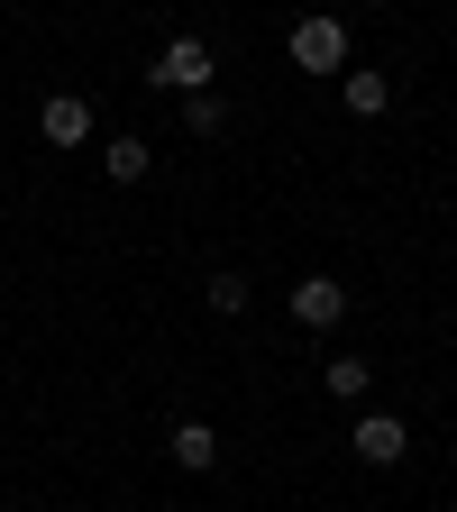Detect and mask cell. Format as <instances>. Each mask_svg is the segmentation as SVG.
Returning <instances> with one entry per match:
<instances>
[{
  "mask_svg": "<svg viewBox=\"0 0 457 512\" xmlns=\"http://www.w3.org/2000/svg\"><path fill=\"white\" fill-rule=\"evenodd\" d=\"M339 311H348V284H330V275H302L293 284V320H302V330H330Z\"/></svg>",
  "mask_w": 457,
  "mask_h": 512,
  "instance_id": "obj_5",
  "label": "cell"
},
{
  "mask_svg": "<svg viewBox=\"0 0 457 512\" xmlns=\"http://www.w3.org/2000/svg\"><path fill=\"white\" fill-rule=\"evenodd\" d=\"M348 448H357V458H366V467H394V458H403V448H412V430H403L394 412H366V421L348 430Z\"/></svg>",
  "mask_w": 457,
  "mask_h": 512,
  "instance_id": "obj_3",
  "label": "cell"
},
{
  "mask_svg": "<svg viewBox=\"0 0 457 512\" xmlns=\"http://www.w3.org/2000/svg\"><path fill=\"white\" fill-rule=\"evenodd\" d=\"M156 83H165V92H183V101H192V92H211V83H220V55H211V46H202V37H174V46H165V55H156Z\"/></svg>",
  "mask_w": 457,
  "mask_h": 512,
  "instance_id": "obj_1",
  "label": "cell"
},
{
  "mask_svg": "<svg viewBox=\"0 0 457 512\" xmlns=\"http://www.w3.org/2000/svg\"><path fill=\"white\" fill-rule=\"evenodd\" d=\"M293 64L302 74H339L348 64V28L339 19H293Z\"/></svg>",
  "mask_w": 457,
  "mask_h": 512,
  "instance_id": "obj_2",
  "label": "cell"
},
{
  "mask_svg": "<svg viewBox=\"0 0 457 512\" xmlns=\"http://www.w3.org/2000/svg\"><path fill=\"white\" fill-rule=\"evenodd\" d=\"M165 448H174V467H192V476H211V467H220V430H211V421H174Z\"/></svg>",
  "mask_w": 457,
  "mask_h": 512,
  "instance_id": "obj_6",
  "label": "cell"
},
{
  "mask_svg": "<svg viewBox=\"0 0 457 512\" xmlns=\"http://www.w3.org/2000/svg\"><path fill=\"white\" fill-rule=\"evenodd\" d=\"M211 311H220V320L247 311V275H211Z\"/></svg>",
  "mask_w": 457,
  "mask_h": 512,
  "instance_id": "obj_11",
  "label": "cell"
},
{
  "mask_svg": "<svg viewBox=\"0 0 457 512\" xmlns=\"http://www.w3.org/2000/svg\"><path fill=\"white\" fill-rule=\"evenodd\" d=\"M37 128H46V147H83V138H92V101H83V92H55V101L37 110Z\"/></svg>",
  "mask_w": 457,
  "mask_h": 512,
  "instance_id": "obj_4",
  "label": "cell"
},
{
  "mask_svg": "<svg viewBox=\"0 0 457 512\" xmlns=\"http://www.w3.org/2000/svg\"><path fill=\"white\" fill-rule=\"evenodd\" d=\"M183 128H192V138H220V92H192L183 101Z\"/></svg>",
  "mask_w": 457,
  "mask_h": 512,
  "instance_id": "obj_10",
  "label": "cell"
},
{
  "mask_svg": "<svg viewBox=\"0 0 457 512\" xmlns=\"http://www.w3.org/2000/svg\"><path fill=\"white\" fill-rule=\"evenodd\" d=\"M339 101H348L357 119H375L384 101H394V83H384V74H339Z\"/></svg>",
  "mask_w": 457,
  "mask_h": 512,
  "instance_id": "obj_8",
  "label": "cell"
},
{
  "mask_svg": "<svg viewBox=\"0 0 457 512\" xmlns=\"http://www.w3.org/2000/svg\"><path fill=\"white\" fill-rule=\"evenodd\" d=\"M101 174L110 183H147V138H110L101 147Z\"/></svg>",
  "mask_w": 457,
  "mask_h": 512,
  "instance_id": "obj_7",
  "label": "cell"
},
{
  "mask_svg": "<svg viewBox=\"0 0 457 512\" xmlns=\"http://www.w3.org/2000/svg\"><path fill=\"white\" fill-rule=\"evenodd\" d=\"M366 375H375L366 357H330V366H320V384H330L339 403H357V394H366Z\"/></svg>",
  "mask_w": 457,
  "mask_h": 512,
  "instance_id": "obj_9",
  "label": "cell"
}]
</instances>
